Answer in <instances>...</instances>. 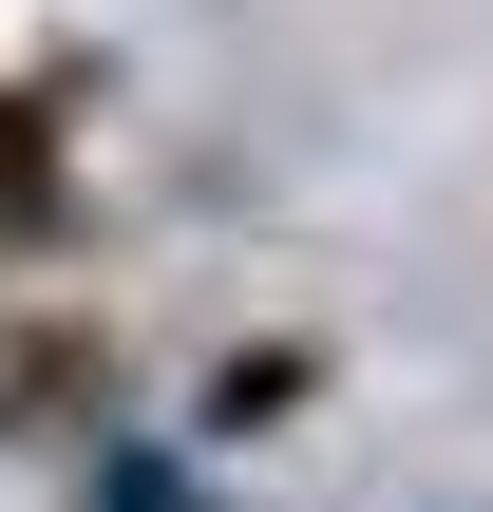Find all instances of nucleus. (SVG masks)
I'll return each mask as SVG.
<instances>
[{
  "label": "nucleus",
  "mask_w": 493,
  "mask_h": 512,
  "mask_svg": "<svg viewBox=\"0 0 493 512\" xmlns=\"http://www.w3.org/2000/svg\"><path fill=\"white\" fill-rule=\"evenodd\" d=\"M95 399H114V323H76V304L0 323V437H57V418H95Z\"/></svg>",
  "instance_id": "f257e3e1"
}]
</instances>
